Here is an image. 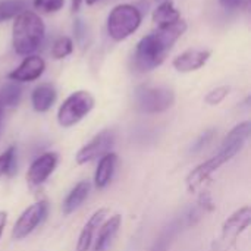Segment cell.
Instances as JSON below:
<instances>
[{
  "mask_svg": "<svg viewBox=\"0 0 251 251\" xmlns=\"http://www.w3.org/2000/svg\"><path fill=\"white\" fill-rule=\"evenodd\" d=\"M187 31V22L182 19L174 25L157 28L156 31L143 37L135 49L134 66L140 72H150L160 66L174 44L184 35Z\"/></svg>",
  "mask_w": 251,
  "mask_h": 251,
  "instance_id": "cell-1",
  "label": "cell"
},
{
  "mask_svg": "<svg viewBox=\"0 0 251 251\" xmlns=\"http://www.w3.org/2000/svg\"><path fill=\"white\" fill-rule=\"evenodd\" d=\"M46 26L43 19L32 10H24L15 16L12 26V46L21 56L32 54L43 43Z\"/></svg>",
  "mask_w": 251,
  "mask_h": 251,
  "instance_id": "cell-2",
  "label": "cell"
},
{
  "mask_svg": "<svg viewBox=\"0 0 251 251\" xmlns=\"http://www.w3.org/2000/svg\"><path fill=\"white\" fill-rule=\"evenodd\" d=\"M143 16L138 7L132 4H118L107 16V34L115 41L126 40L141 25Z\"/></svg>",
  "mask_w": 251,
  "mask_h": 251,
  "instance_id": "cell-3",
  "label": "cell"
},
{
  "mask_svg": "<svg viewBox=\"0 0 251 251\" xmlns=\"http://www.w3.org/2000/svg\"><path fill=\"white\" fill-rule=\"evenodd\" d=\"M96 100L90 91L78 90L68 96L57 110V122L63 128H71L79 124L93 109Z\"/></svg>",
  "mask_w": 251,
  "mask_h": 251,
  "instance_id": "cell-4",
  "label": "cell"
},
{
  "mask_svg": "<svg viewBox=\"0 0 251 251\" xmlns=\"http://www.w3.org/2000/svg\"><path fill=\"white\" fill-rule=\"evenodd\" d=\"M135 106L143 113H162L175 103V93L168 87L140 85L134 93Z\"/></svg>",
  "mask_w": 251,
  "mask_h": 251,
  "instance_id": "cell-5",
  "label": "cell"
},
{
  "mask_svg": "<svg viewBox=\"0 0 251 251\" xmlns=\"http://www.w3.org/2000/svg\"><path fill=\"white\" fill-rule=\"evenodd\" d=\"M251 224L250 206H243L234 212L222 225V232L219 240L213 244L212 251H229L237 243L238 237L247 231Z\"/></svg>",
  "mask_w": 251,
  "mask_h": 251,
  "instance_id": "cell-6",
  "label": "cell"
},
{
  "mask_svg": "<svg viewBox=\"0 0 251 251\" xmlns=\"http://www.w3.org/2000/svg\"><path fill=\"white\" fill-rule=\"evenodd\" d=\"M47 213H49L47 201H37L29 207H26L13 225L12 238L16 241L26 238L46 219Z\"/></svg>",
  "mask_w": 251,
  "mask_h": 251,
  "instance_id": "cell-7",
  "label": "cell"
},
{
  "mask_svg": "<svg viewBox=\"0 0 251 251\" xmlns=\"http://www.w3.org/2000/svg\"><path fill=\"white\" fill-rule=\"evenodd\" d=\"M251 134V124L249 121L238 124L237 126H234L228 135L224 138L219 151L215 154L219 162L222 165L228 163L229 160H232L246 146V143L249 141Z\"/></svg>",
  "mask_w": 251,
  "mask_h": 251,
  "instance_id": "cell-8",
  "label": "cell"
},
{
  "mask_svg": "<svg viewBox=\"0 0 251 251\" xmlns=\"http://www.w3.org/2000/svg\"><path fill=\"white\" fill-rule=\"evenodd\" d=\"M115 132L112 129H103L100 131L90 143L82 146L79 151L75 156V160L78 165L90 163L96 159L103 157L106 153L112 151V147L115 146Z\"/></svg>",
  "mask_w": 251,
  "mask_h": 251,
  "instance_id": "cell-9",
  "label": "cell"
},
{
  "mask_svg": "<svg viewBox=\"0 0 251 251\" xmlns=\"http://www.w3.org/2000/svg\"><path fill=\"white\" fill-rule=\"evenodd\" d=\"M59 163V154L54 151H47L38 156L29 166L26 172V181L31 187H38L44 184L49 176L54 172Z\"/></svg>",
  "mask_w": 251,
  "mask_h": 251,
  "instance_id": "cell-10",
  "label": "cell"
},
{
  "mask_svg": "<svg viewBox=\"0 0 251 251\" xmlns=\"http://www.w3.org/2000/svg\"><path fill=\"white\" fill-rule=\"evenodd\" d=\"M44 69H46L44 59L37 54H29L21 62V65L16 69H13L7 75V78L15 82H31L38 79L43 75Z\"/></svg>",
  "mask_w": 251,
  "mask_h": 251,
  "instance_id": "cell-11",
  "label": "cell"
},
{
  "mask_svg": "<svg viewBox=\"0 0 251 251\" xmlns=\"http://www.w3.org/2000/svg\"><path fill=\"white\" fill-rule=\"evenodd\" d=\"M210 57L209 50H200V49H188L184 53L178 54L172 65L178 72L187 74V72H194L203 68Z\"/></svg>",
  "mask_w": 251,
  "mask_h": 251,
  "instance_id": "cell-12",
  "label": "cell"
},
{
  "mask_svg": "<svg viewBox=\"0 0 251 251\" xmlns=\"http://www.w3.org/2000/svg\"><path fill=\"white\" fill-rule=\"evenodd\" d=\"M107 213H109V209L101 207L91 215V218L87 221V224L81 229V234H79L78 243H76V251H90V247L94 241V237H96L100 225L104 222Z\"/></svg>",
  "mask_w": 251,
  "mask_h": 251,
  "instance_id": "cell-13",
  "label": "cell"
},
{
  "mask_svg": "<svg viewBox=\"0 0 251 251\" xmlns=\"http://www.w3.org/2000/svg\"><path fill=\"white\" fill-rule=\"evenodd\" d=\"M221 166H224V165L219 162V159L216 156H213L209 160L200 163L187 176V188H188V191L194 193L196 190H199Z\"/></svg>",
  "mask_w": 251,
  "mask_h": 251,
  "instance_id": "cell-14",
  "label": "cell"
},
{
  "mask_svg": "<svg viewBox=\"0 0 251 251\" xmlns=\"http://www.w3.org/2000/svg\"><path fill=\"white\" fill-rule=\"evenodd\" d=\"M122 225V216L121 215H113L110 216L109 221L103 222L97 231V237L94 238V247L93 251H107L113 238L116 237L119 228Z\"/></svg>",
  "mask_w": 251,
  "mask_h": 251,
  "instance_id": "cell-15",
  "label": "cell"
},
{
  "mask_svg": "<svg viewBox=\"0 0 251 251\" xmlns=\"http://www.w3.org/2000/svg\"><path fill=\"white\" fill-rule=\"evenodd\" d=\"M118 165V154L113 151L106 153L99 160V166L94 174V185L97 190H104L113 179Z\"/></svg>",
  "mask_w": 251,
  "mask_h": 251,
  "instance_id": "cell-16",
  "label": "cell"
},
{
  "mask_svg": "<svg viewBox=\"0 0 251 251\" xmlns=\"http://www.w3.org/2000/svg\"><path fill=\"white\" fill-rule=\"evenodd\" d=\"M185 221L184 216H179L176 219H174L168 226L163 228V231L160 232V235L156 238V241L153 243V246L150 247L149 251H169L171 246L174 244V241L176 240V237L185 229Z\"/></svg>",
  "mask_w": 251,
  "mask_h": 251,
  "instance_id": "cell-17",
  "label": "cell"
},
{
  "mask_svg": "<svg viewBox=\"0 0 251 251\" xmlns=\"http://www.w3.org/2000/svg\"><path fill=\"white\" fill-rule=\"evenodd\" d=\"M56 99H57L56 88H54V85H51L49 82L37 85L31 93V104L34 107V110L40 112V113L50 110V107L54 104Z\"/></svg>",
  "mask_w": 251,
  "mask_h": 251,
  "instance_id": "cell-18",
  "label": "cell"
},
{
  "mask_svg": "<svg viewBox=\"0 0 251 251\" xmlns=\"http://www.w3.org/2000/svg\"><path fill=\"white\" fill-rule=\"evenodd\" d=\"M91 190V184L88 181H79L66 196V199L63 200L62 204V212L63 215H71L74 213L76 209H79L82 206V203L87 200L88 194Z\"/></svg>",
  "mask_w": 251,
  "mask_h": 251,
  "instance_id": "cell-19",
  "label": "cell"
},
{
  "mask_svg": "<svg viewBox=\"0 0 251 251\" xmlns=\"http://www.w3.org/2000/svg\"><path fill=\"white\" fill-rule=\"evenodd\" d=\"M178 21H181V12L169 0L159 4L156 7V10L153 12V22L157 25V28H165V26L174 25Z\"/></svg>",
  "mask_w": 251,
  "mask_h": 251,
  "instance_id": "cell-20",
  "label": "cell"
},
{
  "mask_svg": "<svg viewBox=\"0 0 251 251\" xmlns=\"http://www.w3.org/2000/svg\"><path fill=\"white\" fill-rule=\"evenodd\" d=\"M22 88L19 82L10 81L4 84L0 90V104L1 107H15L21 101Z\"/></svg>",
  "mask_w": 251,
  "mask_h": 251,
  "instance_id": "cell-21",
  "label": "cell"
},
{
  "mask_svg": "<svg viewBox=\"0 0 251 251\" xmlns=\"http://www.w3.org/2000/svg\"><path fill=\"white\" fill-rule=\"evenodd\" d=\"M25 1L24 0H4L0 1V22L15 18L21 12L25 10Z\"/></svg>",
  "mask_w": 251,
  "mask_h": 251,
  "instance_id": "cell-22",
  "label": "cell"
},
{
  "mask_svg": "<svg viewBox=\"0 0 251 251\" xmlns=\"http://www.w3.org/2000/svg\"><path fill=\"white\" fill-rule=\"evenodd\" d=\"M16 166V147L10 146L0 154V178L10 175Z\"/></svg>",
  "mask_w": 251,
  "mask_h": 251,
  "instance_id": "cell-23",
  "label": "cell"
},
{
  "mask_svg": "<svg viewBox=\"0 0 251 251\" xmlns=\"http://www.w3.org/2000/svg\"><path fill=\"white\" fill-rule=\"evenodd\" d=\"M74 50V43L69 37H59L51 47V56L54 59H65Z\"/></svg>",
  "mask_w": 251,
  "mask_h": 251,
  "instance_id": "cell-24",
  "label": "cell"
},
{
  "mask_svg": "<svg viewBox=\"0 0 251 251\" xmlns=\"http://www.w3.org/2000/svg\"><path fill=\"white\" fill-rule=\"evenodd\" d=\"M32 4L38 12L54 13V12H57V10H60L63 7L65 0H34Z\"/></svg>",
  "mask_w": 251,
  "mask_h": 251,
  "instance_id": "cell-25",
  "label": "cell"
},
{
  "mask_svg": "<svg viewBox=\"0 0 251 251\" xmlns=\"http://www.w3.org/2000/svg\"><path fill=\"white\" fill-rule=\"evenodd\" d=\"M229 90H231V88H229L228 85L216 87V88H213L212 91L207 93V96L204 97V101H206L207 104H210V106H216V104L222 103V101L226 99V96L229 94Z\"/></svg>",
  "mask_w": 251,
  "mask_h": 251,
  "instance_id": "cell-26",
  "label": "cell"
},
{
  "mask_svg": "<svg viewBox=\"0 0 251 251\" xmlns=\"http://www.w3.org/2000/svg\"><path fill=\"white\" fill-rule=\"evenodd\" d=\"M213 137H215V129H209V131H206V132H203L200 137H199V140L193 144V147H191V153H200V151H203L210 143H212V140H213Z\"/></svg>",
  "mask_w": 251,
  "mask_h": 251,
  "instance_id": "cell-27",
  "label": "cell"
},
{
  "mask_svg": "<svg viewBox=\"0 0 251 251\" xmlns=\"http://www.w3.org/2000/svg\"><path fill=\"white\" fill-rule=\"evenodd\" d=\"M244 1H246V0H219V3H221L225 9H228V10H234V9L241 7Z\"/></svg>",
  "mask_w": 251,
  "mask_h": 251,
  "instance_id": "cell-28",
  "label": "cell"
},
{
  "mask_svg": "<svg viewBox=\"0 0 251 251\" xmlns=\"http://www.w3.org/2000/svg\"><path fill=\"white\" fill-rule=\"evenodd\" d=\"M6 224H7V213L6 212H0V238L3 235V231H4Z\"/></svg>",
  "mask_w": 251,
  "mask_h": 251,
  "instance_id": "cell-29",
  "label": "cell"
},
{
  "mask_svg": "<svg viewBox=\"0 0 251 251\" xmlns=\"http://www.w3.org/2000/svg\"><path fill=\"white\" fill-rule=\"evenodd\" d=\"M84 0H72V12H78Z\"/></svg>",
  "mask_w": 251,
  "mask_h": 251,
  "instance_id": "cell-30",
  "label": "cell"
},
{
  "mask_svg": "<svg viewBox=\"0 0 251 251\" xmlns=\"http://www.w3.org/2000/svg\"><path fill=\"white\" fill-rule=\"evenodd\" d=\"M84 1H85L87 4H90V6H93V4H96V3H97L99 0H84Z\"/></svg>",
  "mask_w": 251,
  "mask_h": 251,
  "instance_id": "cell-31",
  "label": "cell"
},
{
  "mask_svg": "<svg viewBox=\"0 0 251 251\" xmlns=\"http://www.w3.org/2000/svg\"><path fill=\"white\" fill-rule=\"evenodd\" d=\"M1 116H3V107L0 104V129H1Z\"/></svg>",
  "mask_w": 251,
  "mask_h": 251,
  "instance_id": "cell-32",
  "label": "cell"
}]
</instances>
